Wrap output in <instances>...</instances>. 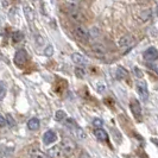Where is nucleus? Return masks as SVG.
I'll return each instance as SVG.
<instances>
[{"mask_svg":"<svg viewBox=\"0 0 158 158\" xmlns=\"http://www.w3.org/2000/svg\"><path fill=\"white\" fill-rule=\"evenodd\" d=\"M73 33H74L75 38L79 40L80 42H82V43H87V42H89L90 32L86 29V26H83V25H81V24L76 25V26L74 27V30H73Z\"/></svg>","mask_w":158,"mask_h":158,"instance_id":"f257e3e1","label":"nucleus"},{"mask_svg":"<svg viewBox=\"0 0 158 158\" xmlns=\"http://www.w3.org/2000/svg\"><path fill=\"white\" fill-rule=\"evenodd\" d=\"M65 126L68 127V128H70L71 131H73V133L76 135V138H79L81 140H85L86 138H87V135H86V132L81 128V127L73 120V119L68 118L65 120Z\"/></svg>","mask_w":158,"mask_h":158,"instance_id":"f03ea898","label":"nucleus"},{"mask_svg":"<svg viewBox=\"0 0 158 158\" xmlns=\"http://www.w3.org/2000/svg\"><path fill=\"white\" fill-rule=\"evenodd\" d=\"M60 146H61V149H62L63 156H67V157L71 156V155L74 153L75 149H76L75 143L73 142L71 139H68V138L62 139V142H61V144H60Z\"/></svg>","mask_w":158,"mask_h":158,"instance_id":"7ed1b4c3","label":"nucleus"},{"mask_svg":"<svg viewBox=\"0 0 158 158\" xmlns=\"http://www.w3.org/2000/svg\"><path fill=\"white\" fill-rule=\"evenodd\" d=\"M143 57H144V60H145L146 62L153 63V62H156L158 60V50L155 47L148 48V49L144 51Z\"/></svg>","mask_w":158,"mask_h":158,"instance_id":"20e7f679","label":"nucleus"},{"mask_svg":"<svg viewBox=\"0 0 158 158\" xmlns=\"http://www.w3.org/2000/svg\"><path fill=\"white\" fill-rule=\"evenodd\" d=\"M130 108H131V112H132L133 117L138 121H140L142 120V106H140L139 101L135 100V99H132L131 102H130Z\"/></svg>","mask_w":158,"mask_h":158,"instance_id":"39448f33","label":"nucleus"},{"mask_svg":"<svg viewBox=\"0 0 158 158\" xmlns=\"http://www.w3.org/2000/svg\"><path fill=\"white\" fill-rule=\"evenodd\" d=\"M137 90H138V94L142 98L143 101H148V99H149V90H148L146 82L144 80H140V81L137 82Z\"/></svg>","mask_w":158,"mask_h":158,"instance_id":"423d86ee","label":"nucleus"},{"mask_svg":"<svg viewBox=\"0 0 158 158\" xmlns=\"http://www.w3.org/2000/svg\"><path fill=\"white\" fill-rule=\"evenodd\" d=\"M68 16H69V18H70L73 22H75V23H80V22H82V20L85 19L83 13L80 11L79 8H76V7L69 8V11H68Z\"/></svg>","mask_w":158,"mask_h":158,"instance_id":"0eeeda50","label":"nucleus"},{"mask_svg":"<svg viewBox=\"0 0 158 158\" xmlns=\"http://www.w3.org/2000/svg\"><path fill=\"white\" fill-rule=\"evenodd\" d=\"M26 61H27V54H26V51L24 49L18 50L16 52V55H15V63L18 67H23L24 64L26 63Z\"/></svg>","mask_w":158,"mask_h":158,"instance_id":"6e6552de","label":"nucleus"},{"mask_svg":"<svg viewBox=\"0 0 158 158\" xmlns=\"http://www.w3.org/2000/svg\"><path fill=\"white\" fill-rule=\"evenodd\" d=\"M133 45H135V38L131 35H126V36L121 37L119 40V47L121 49H130Z\"/></svg>","mask_w":158,"mask_h":158,"instance_id":"1a4fd4ad","label":"nucleus"},{"mask_svg":"<svg viewBox=\"0 0 158 158\" xmlns=\"http://www.w3.org/2000/svg\"><path fill=\"white\" fill-rule=\"evenodd\" d=\"M71 61L76 64V65H79V67H85V65L88 64L87 58L83 55L79 54V52H74V54L71 55Z\"/></svg>","mask_w":158,"mask_h":158,"instance_id":"9d476101","label":"nucleus"},{"mask_svg":"<svg viewBox=\"0 0 158 158\" xmlns=\"http://www.w3.org/2000/svg\"><path fill=\"white\" fill-rule=\"evenodd\" d=\"M56 139H57V135L52 130H48L47 132L43 135V143H44V145H50V144L55 143Z\"/></svg>","mask_w":158,"mask_h":158,"instance_id":"9b49d317","label":"nucleus"},{"mask_svg":"<svg viewBox=\"0 0 158 158\" xmlns=\"http://www.w3.org/2000/svg\"><path fill=\"white\" fill-rule=\"evenodd\" d=\"M47 155L50 158H60L63 156V152H62V149L60 145H56V146H52L48 150Z\"/></svg>","mask_w":158,"mask_h":158,"instance_id":"f8f14e48","label":"nucleus"},{"mask_svg":"<svg viewBox=\"0 0 158 158\" xmlns=\"http://www.w3.org/2000/svg\"><path fill=\"white\" fill-rule=\"evenodd\" d=\"M92 50H93V52H94L95 55L98 56V57H102V56L106 55V48L101 45V44H93L92 45Z\"/></svg>","mask_w":158,"mask_h":158,"instance_id":"ddd939ff","label":"nucleus"},{"mask_svg":"<svg viewBox=\"0 0 158 158\" xmlns=\"http://www.w3.org/2000/svg\"><path fill=\"white\" fill-rule=\"evenodd\" d=\"M29 156L30 158H48L49 156L45 155L43 151L38 150V149H35V148H32L29 150Z\"/></svg>","mask_w":158,"mask_h":158,"instance_id":"4468645a","label":"nucleus"},{"mask_svg":"<svg viewBox=\"0 0 158 158\" xmlns=\"http://www.w3.org/2000/svg\"><path fill=\"white\" fill-rule=\"evenodd\" d=\"M94 135H95V137H96L99 140H101V142L107 140V138H108L107 132H106L103 128H96V130L94 131Z\"/></svg>","mask_w":158,"mask_h":158,"instance_id":"2eb2a0df","label":"nucleus"},{"mask_svg":"<svg viewBox=\"0 0 158 158\" xmlns=\"http://www.w3.org/2000/svg\"><path fill=\"white\" fill-rule=\"evenodd\" d=\"M40 120L37 118H32L29 120V123H27V127H29V130H31V131H37L38 128H40Z\"/></svg>","mask_w":158,"mask_h":158,"instance_id":"dca6fc26","label":"nucleus"},{"mask_svg":"<svg viewBox=\"0 0 158 158\" xmlns=\"http://www.w3.org/2000/svg\"><path fill=\"white\" fill-rule=\"evenodd\" d=\"M115 76H117L118 80H124L128 76V73H127V70L124 67H118L117 71H115Z\"/></svg>","mask_w":158,"mask_h":158,"instance_id":"f3484780","label":"nucleus"},{"mask_svg":"<svg viewBox=\"0 0 158 158\" xmlns=\"http://www.w3.org/2000/svg\"><path fill=\"white\" fill-rule=\"evenodd\" d=\"M24 40V33L22 31H15L12 33V40L15 43H18V42H22Z\"/></svg>","mask_w":158,"mask_h":158,"instance_id":"a211bd4d","label":"nucleus"},{"mask_svg":"<svg viewBox=\"0 0 158 158\" xmlns=\"http://www.w3.org/2000/svg\"><path fill=\"white\" fill-rule=\"evenodd\" d=\"M24 12H25V16L26 18L29 19V20H33V11H32V8L29 6V5H24Z\"/></svg>","mask_w":158,"mask_h":158,"instance_id":"6ab92c4d","label":"nucleus"},{"mask_svg":"<svg viewBox=\"0 0 158 158\" xmlns=\"http://www.w3.org/2000/svg\"><path fill=\"white\" fill-rule=\"evenodd\" d=\"M75 75H76L79 79H83L85 75H86V70H85L83 68H81V67H76V68H75Z\"/></svg>","mask_w":158,"mask_h":158,"instance_id":"aec40b11","label":"nucleus"},{"mask_svg":"<svg viewBox=\"0 0 158 158\" xmlns=\"http://www.w3.org/2000/svg\"><path fill=\"white\" fill-rule=\"evenodd\" d=\"M55 117H56V120H57V121H63V120L67 119V114H65L63 111H61V110H60V111L56 112Z\"/></svg>","mask_w":158,"mask_h":158,"instance_id":"412c9836","label":"nucleus"},{"mask_svg":"<svg viewBox=\"0 0 158 158\" xmlns=\"http://www.w3.org/2000/svg\"><path fill=\"white\" fill-rule=\"evenodd\" d=\"M6 120H7V124L10 127H15L16 126V121L13 120V118H12V115L11 114H7L6 115Z\"/></svg>","mask_w":158,"mask_h":158,"instance_id":"4be33fe9","label":"nucleus"},{"mask_svg":"<svg viewBox=\"0 0 158 158\" xmlns=\"http://www.w3.org/2000/svg\"><path fill=\"white\" fill-rule=\"evenodd\" d=\"M0 86H1V94H0V99L2 100V99L5 98V95H6V85H5V82H1V83H0Z\"/></svg>","mask_w":158,"mask_h":158,"instance_id":"5701e85b","label":"nucleus"},{"mask_svg":"<svg viewBox=\"0 0 158 158\" xmlns=\"http://www.w3.org/2000/svg\"><path fill=\"white\" fill-rule=\"evenodd\" d=\"M93 125H94L95 127H98V128H101V126L103 125V121L101 119L95 118L94 120H93Z\"/></svg>","mask_w":158,"mask_h":158,"instance_id":"b1692460","label":"nucleus"},{"mask_svg":"<svg viewBox=\"0 0 158 158\" xmlns=\"http://www.w3.org/2000/svg\"><path fill=\"white\" fill-rule=\"evenodd\" d=\"M52 54H54V49H52V47H51V45H49V47L45 49L44 55H45V56H51Z\"/></svg>","mask_w":158,"mask_h":158,"instance_id":"393cba45","label":"nucleus"},{"mask_svg":"<svg viewBox=\"0 0 158 158\" xmlns=\"http://www.w3.org/2000/svg\"><path fill=\"white\" fill-rule=\"evenodd\" d=\"M98 92L99 93H103V92H106V85H101V83H98Z\"/></svg>","mask_w":158,"mask_h":158,"instance_id":"a878e982","label":"nucleus"},{"mask_svg":"<svg viewBox=\"0 0 158 158\" xmlns=\"http://www.w3.org/2000/svg\"><path fill=\"white\" fill-rule=\"evenodd\" d=\"M99 36V30L96 27H93L90 30V37H98Z\"/></svg>","mask_w":158,"mask_h":158,"instance_id":"bb28decb","label":"nucleus"},{"mask_svg":"<svg viewBox=\"0 0 158 158\" xmlns=\"http://www.w3.org/2000/svg\"><path fill=\"white\" fill-rule=\"evenodd\" d=\"M6 124H7L6 118H5L4 115H1V117H0V125H1V127H5L6 126Z\"/></svg>","mask_w":158,"mask_h":158,"instance_id":"cd10ccee","label":"nucleus"},{"mask_svg":"<svg viewBox=\"0 0 158 158\" xmlns=\"http://www.w3.org/2000/svg\"><path fill=\"white\" fill-rule=\"evenodd\" d=\"M151 68H152V70L155 71V73H157L158 74V61L153 62V63H151Z\"/></svg>","mask_w":158,"mask_h":158,"instance_id":"c85d7f7f","label":"nucleus"},{"mask_svg":"<svg viewBox=\"0 0 158 158\" xmlns=\"http://www.w3.org/2000/svg\"><path fill=\"white\" fill-rule=\"evenodd\" d=\"M79 158H90V156L88 155L87 152H82L81 155H80V157Z\"/></svg>","mask_w":158,"mask_h":158,"instance_id":"c756f323","label":"nucleus"},{"mask_svg":"<svg viewBox=\"0 0 158 158\" xmlns=\"http://www.w3.org/2000/svg\"><path fill=\"white\" fill-rule=\"evenodd\" d=\"M70 1H79V0H70Z\"/></svg>","mask_w":158,"mask_h":158,"instance_id":"7c9ffc66","label":"nucleus"},{"mask_svg":"<svg viewBox=\"0 0 158 158\" xmlns=\"http://www.w3.org/2000/svg\"><path fill=\"white\" fill-rule=\"evenodd\" d=\"M157 16H158V7H157Z\"/></svg>","mask_w":158,"mask_h":158,"instance_id":"2f4dec72","label":"nucleus"}]
</instances>
